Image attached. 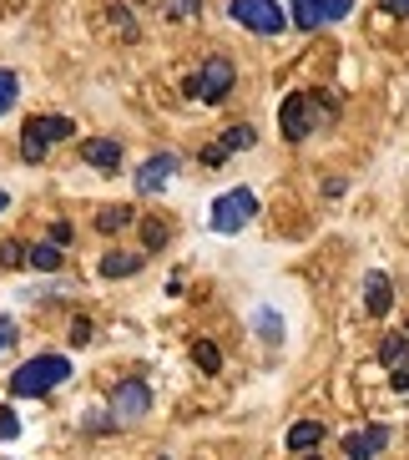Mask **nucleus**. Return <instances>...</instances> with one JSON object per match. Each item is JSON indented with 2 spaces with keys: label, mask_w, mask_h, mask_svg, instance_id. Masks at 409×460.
Segmentation results:
<instances>
[{
  "label": "nucleus",
  "mask_w": 409,
  "mask_h": 460,
  "mask_svg": "<svg viewBox=\"0 0 409 460\" xmlns=\"http://www.w3.org/2000/svg\"><path fill=\"white\" fill-rule=\"evenodd\" d=\"M71 379V359L66 354H36L30 365H21L11 375V394L15 400H36V394H51L56 385Z\"/></svg>",
  "instance_id": "obj_1"
},
{
  "label": "nucleus",
  "mask_w": 409,
  "mask_h": 460,
  "mask_svg": "<svg viewBox=\"0 0 409 460\" xmlns=\"http://www.w3.org/2000/svg\"><path fill=\"white\" fill-rule=\"evenodd\" d=\"M253 213H258V192L232 188V192H222V198H213L207 223H213V233H238L243 223H253Z\"/></svg>",
  "instance_id": "obj_2"
},
{
  "label": "nucleus",
  "mask_w": 409,
  "mask_h": 460,
  "mask_svg": "<svg viewBox=\"0 0 409 460\" xmlns=\"http://www.w3.org/2000/svg\"><path fill=\"white\" fill-rule=\"evenodd\" d=\"M71 132H76L71 117H30L26 132H21V157H26V163H41L46 147H51V142H66Z\"/></svg>",
  "instance_id": "obj_3"
},
{
  "label": "nucleus",
  "mask_w": 409,
  "mask_h": 460,
  "mask_svg": "<svg viewBox=\"0 0 409 460\" xmlns=\"http://www.w3.org/2000/svg\"><path fill=\"white\" fill-rule=\"evenodd\" d=\"M228 11H232L238 26L258 31V36H278V31L288 26V15H283L278 0H228Z\"/></svg>",
  "instance_id": "obj_4"
},
{
  "label": "nucleus",
  "mask_w": 409,
  "mask_h": 460,
  "mask_svg": "<svg viewBox=\"0 0 409 460\" xmlns=\"http://www.w3.org/2000/svg\"><path fill=\"white\" fill-rule=\"evenodd\" d=\"M152 405V390L142 385V379H122L117 390H111V420L117 425H132V420H142Z\"/></svg>",
  "instance_id": "obj_5"
},
{
  "label": "nucleus",
  "mask_w": 409,
  "mask_h": 460,
  "mask_svg": "<svg viewBox=\"0 0 409 460\" xmlns=\"http://www.w3.org/2000/svg\"><path fill=\"white\" fill-rule=\"evenodd\" d=\"M344 15H354V0H293V21H299L303 31L334 26Z\"/></svg>",
  "instance_id": "obj_6"
},
{
  "label": "nucleus",
  "mask_w": 409,
  "mask_h": 460,
  "mask_svg": "<svg viewBox=\"0 0 409 460\" xmlns=\"http://www.w3.org/2000/svg\"><path fill=\"white\" fill-rule=\"evenodd\" d=\"M232 76H238V71H232L228 56H213V61L203 66V76H197V82H187V92L203 96V102H222V96L232 92Z\"/></svg>",
  "instance_id": "obj_7"
},
{
  "label": "nucleus",
  "mask_w": 409,
  "mask_h": 460,
  "mask_svg": "<svg viewBox=\"0 0 409 460\" xmlns=\"http://www.w3.org/2000/svg\"><path fill=\"white\" fill-rule=\"evenodd\" d=\"M172 177H178V157H172V152H157V157L142 163V172H136V192H142V198H147V192H162Z\"/></svg>",
  "instance_id": "obj_8"
},
{
  "label": "nucleus",
  "mask_w": 409,
  "mask_h": 460,
  "mask_svg": "<svg viewBox=\"0 0 409 460\" xmlns=\"http://www.w3.org/2000/svg\"><path fill=\"white\" fill-rule=\"evenodd\" d=\"M309 127H314V102H309L303 92H293L283 102V137H288V142H303Z\"/></svg>",
  "instance_id": "obj_9"
},
{
  "label": "nucleus",
  "mask_w": 409,
  "mask_h": 460,
  "mask_svg": "<svg viewBox=\"0 0 409 460\" xmlns=\"http://www.w3.org/2000/svg\"><path fill=\"white\" fill-rule=\"evenodd\" d=\"M379 446H389V425H369V430H354L344 435V456L349 460H374Z\"/></svg>",
  "instance_id": "obj_10"
},
{
  "label": "nucleus",
  "mask_w": 409,
  "mask_h": 460,
  "mask_svg": "<svg viewBox=\"0 0 409 460\" xmlns=\"http://www.w3.org/2000/svg\"><path fill=\"white\" fill-rule=\"evenodd\" d=\"M82 163H91L96 172H117V167H122V147H117L111 137H91L82 147Z\"/></svg>",
  "instance_id": "obj_11"
},
{
  "label": "nucleus",
  "mask_w": 409,
  "mask_h": 460,
  "mask_svg": "<svg viewBox=\"0 0 409 460\" xmlns=\"http://www.w3.org/2000/svg\"><path fill=\"white\" fill-rule=\"evenodd\" d=\"M389 304H395V288H389V273H369L364 279V309L374 314V319H384V314H389Z\"/></svg>",
  "instance_id": "obj_12"
},
{
  "label": "nucleus",
  "mask_w": 409,
  "mask_h": 460,
  "mask_svg": "<svg viewBox=\"0 0 409 460\" xmlns=\"http://www.w3.org/2000/svg\"><path fill=\"white\" fill-rule=\"evenodd\" d=\"M318 440H324V425H318V420H299V425H293V430H288V450H314Z\"/></svg>",
  "instance_id": "obj_13"
},
{
  "label": "nucleus",
  "mask_w": 409,
  "mask_h": 460,
  "mask_svg": "<svg viewBox=\"0 0 409 460\" xmlns=\"http://www.w3.org/2000/svg\"><path fill=\"white\" fill-rule=\"evenodd\" d=\"M142 269V253H107L101 258V279H126Z\"/></svg>",
  "instance_id": "obj_14"
},
{
  "label": "nucleus",
  "mask_w": 409,
  "mask_h": 460,
  "mask_svg": "<svg viewBox=\"0 0 409 460\" xmlns=\"http://www.w3.org/2000/svg\"><path fill=\"white\" fill-rule=\"evenodd\" d=\"M379 359H384V365H395V369H409V339L389 334V339L379 344Z\"/></svg>",
  "instance_id": "obj_15"
},
{
  "label": "nucleus",
  "mask_w": 409,
  "mask_h": 460,
  "mask_svg": "<svg viewBox=\"0 0 409 460\" xmlns=\"http://www.w3.org/2000/svg\"><path fill=\"white\" fill-rule=\"evenodd\" d=\"M192 359H197V369H207V375H218L222 369V354H218L213 339H197V344H192Z\"/></svg>",
  "instance_id": "obj_16"
},
{
  "label": "nucleus",
  "mask_w": 409,
  "mask_h": 460,
  "mask_svg": "<svg viewBox=\"0 0 409 460\" xmlns=\"http://www.w3.org/2000/svg\"><path fill=\"white\" fill-rule=\"evenodd\" d=\"M30 269H41V273H56V269H61V248H56V243H41V248H30Z\"/></svg>",
  "instance_id": "obj_17"
},
{
  "label": "nucleus",
  "mask_w": 409,
  "mask_h": 460,
  "mask_svg": "<svg viewBox=\"0 0 409 460\" xmlns=\"http://www.w3.org/2000/svg\"><path fill=\"white\" fill-rule=\"evenodd\" d=\"M253 324H258V334L268 339V344H278V339H283V319H278L273 309H258V314H253Z\"/></svg>",
  "instance_id": "obj_18"
},
{
  "label": "nucleus",
  "mask_w": 409,
  "mask_h": 460,
  "mask_svg": "<svg viewBox=\"0 0 409 460\" xmlns=\"http://www.w3.org/2000/svg\"><path fill=\"white\" fill-rule=\"evenodd\" d=\"M132 223V208H107V213H96V228L101 233H117V228H126Z\"/></svg>",
  "instance_id": "obj_19"
},
{
  "label": "nucleus",
  "mask_w": 409,
  "mask_h": 460,
  "mask_svg": "<svg viewBox=\"0 0 409 460\" xmlns=\"http://www.w3.org/2000/svg\"><path fill=\"white\" fill-rule=\"evenodd\" d=\"M142 243H147V253H157V248L167 243V223L162 217H147V223H142Z\"/></svg>",
  "instance_id": "obj_20"
},
{
  "label": "nucleus",
  "mask_w": 409,
  "mask_h": 460,
  "mask_svg": "<svg viewBox=\"0 0 409 460\" xmlns=\"http://www.w3.org/2000/svg\"><path fill=\"white\" fill-rule=\"evenodd\" d=\"M15 92H21V82H15V71H5L0 66V117L15 107Z\"/></svg>",
  "instance_id": "obj_21"
},
{
  "label": "nucleus",
  "mask_w": 409,
  "mask_h": 460,
  "mask_svg": "<svg viewBox=\"0 0 409 460\" xmlns=\"http://www.w3.org/2000/svg\"><path fill=\"white\" fill-rule=\"evenodd\" d=\"M15 435H21V420L11 405H0V440H15Z\"/></svg>",
  "instance_id": "obj_22"
},
{
  "label": "nucleus",
  "mask_w": 409,
  "mask_h": 460,
  "mask_svg": "<svg viewBox=\"0 0 409 460\" xmlns=\"http://www.w3.org/2000/svg\"><path fill=\"white\" fill-rule=\"evenodd\" d=\"M0 263H5V269L26 263V248H21V243H0Z\"/></svg>",
  "instance_id": "obj_23"
},
{
  "label": "nucleus",
  "mask_w": 409,
  "mask_h": 460,
  "mask_svg": "<svg viewBox=\"0 0 409 460\" xmlns=\"http://www.w3.org/2000/svg\"><path fill=\"white\" fill-rule=\"evenodd\" d=\"M222 147H228V152H238V147H253V132H248V127H238V132H228V137H222Z\"/></svg>",
  "instance_id": "obj_24"
},
{
  "label": "nucleus",
  "mask_w": 409,
  "mask_h": 460,
  "mask_svg": "<svg viewBox=\"0 0 409 460\" xmlns=\"http://www.w3.org/2000/svg\"><path fill=\"white\" fill-rule=\"evenodd\" d=\"M222 163H228V147H222V142L203 152V167H222Z\"/></svg>",
  "instance_id": "obj_25"
},
{
  "label": "nucleus",
  "mask_w": 409,
  "mask_h": 460,
  "mask_svg": "<svg viewBox=\"0 0 409 460\" xmlns=\"http://www.w3.org/2000/svg\"><path fill=\"white\" fill-rule=\"evenodd\" d=\"M51 243H56V248L71 243V223H56V228H51Z\"/></svg>",
  "instance_id": "obj_26"
},
{
  "label": "nucleus",
  "mask_w": 409,
  "mask_h": 460,
  "mask_svg": "<svg viewBox=\"0 0 409 460\" xmlns=\"http://www.w3.org/2000/svg\"><path fill=\"white\" fill-rule=\"evenodd\" d=\"M71 339H76V344H86V339H91V324H86V319H76V329H71Z\"/></svg>",
  "instance_id": "obj_27"
},
{
  "label": "nucleus",
  "mask_w": 409,
  "mask_h": 460,
  "mask_svg": "<svg viewBox=\"0 0 409 460\" xmlns=\"http://www.w3.org/2000/svg\"><path fill=\"white\" fill-rule=\"evenodd\" d=\"M384 11H389V15H409V0H384Z\"/></svg>",
  "instance_id": "obj_28"
},
{
  "label": "nucleus",
  "mask_w": 409,
  "mask_h": 460,
  "mask_svg": "<svg viewBox=\"0 0 409 460\" xmlns=\"http://www.w3.org/2000/svg\"><path fill=\"white\" fill-rule=\"evenodd\" d=\"M172 11H178V15H192V11H197V0H178Z\"/></svg>",
  "instance_id": "obj_29"
},
{
  "label": "nucleus",
  "mask_w": 409,
  "mask_h": 460,
  "mask_svg": "<svg viewBox=\"0 0 409 460\" xmlns=\"http://www.w3.org/2000/svg\"><path fill=\"white\" fill-rule=\"evenodd\" d=\"M395 390H409V369H395Z\"/></svg>",
  "instance_id": "obj_30"
},
{
  "label": "nucleus",
  "mask_w": 409,
  "mask_h": 460,
  "mask_svg": "<svg viewBox=\"0 0 409 460\" xmlns=\"http://www.w3.org/2000/svg\"><path fill=\"white\" fill-rule=\"evenodd\" d=\"M11 344H15V334H0V354L11 349Z\"/></svg>",
  "instance_id": "obj_31"
},
{
  "label": "nucleus",
  "mask_w": 409,
  "mask_h": 460,
  "mask_svg": "<svg viewBox=\"0 0 409 460\" xmlns=\"http://www.w3.org/2000/svg\"><path fill=\"white\" fill-rule=\"evenodd\" d=\"M5 208H11V198H5V192H0V213H5Z\"/></svg>",
  "instance_id": "obj_32"
},
{
  "label": "nucleus",
  "mask_w": 409,
  "mask_h": 460,
  "mask_svg": "<svg viewBox=\"0 0 409 460\" xmlns=\"http://www.w3.org/2000/svg\"><path fill=\"white\" fill-rule=\"evenodd\" d=\"M303 460H318V456H314V450H303Z\"/></svg>",
  "instance_id": "obj_33"
}]
</instances>
